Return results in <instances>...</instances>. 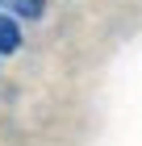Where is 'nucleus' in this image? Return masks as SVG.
Returning <instances> with one entry per match:
<instances>
[{
  "label": "nucleus",
  "instance_id": "nucleus-1",
  "mask_svg": "<svg viewBox=\"0 0 142 146\" xmlns=\"http://www.w3.org/2000/svg\"><path fill=\"white\" fill-rule=\"evenodd\" d=\"M0 50H4V54L17 50V25H13L9 17H0Z\"/></svg>",
  "mask_w": 142,
  "mask_h": 146
},
{
  "label": "nucleus",
  "instance_id": "nucleus-2",
  "mask_svg": "<svg viewBox=\"0 0 142 146\" xmlns=\"http://www.w3.org/2000/svg\"><path fill=\"white\" fill-rule=\"evenodd\" d=\"M13 4H17V13H21V17H38V0H13Z\"/></svg>",
  "mask_w": 142,
  "mask_h": 146
}]
</instances>
